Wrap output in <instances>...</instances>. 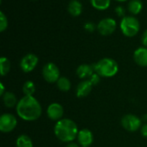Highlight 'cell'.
I'll return each mask as SVG.
<instances>
[{
	"label": "cell",
	"instance_id": "31",
	"mask_svg": "<svg viewBox=\"0 0 147 147\" xmlns=\"http://www.w3.org/2000/svg\"><path fill=\"white\" fill-rule=\"evenodd\" d=\"M115 1L120 2V3H123V2H126V1H127V0H115Z\"/></svg>",
	"mask_w": 147,
	"mask_h": 147
},
{
	"label": "cell",
	"instance_id": "19",
	"mask_svg": "<svg viewBox=\"0 0 147 147\" xmlns=\"http://www.w3.org/2000/svg\"><path fill=\"white\" fill-rule=\"evenodd\" d=\"M71 81L68 78L65 76H60V78L57 81L58 88L62 92H67L71 89Z\"/></svg>",
	"mask_w": 147,
	"mask_h": 147
},
{
	"label": "cell",
	"instance_id": "1",
	"mask_svg": "<svg viewBox=\"0 0 147 147\" xmlns=\"http://www.w3.org/2000/svg\"><path fill=\"white\" fill-rule=\"evenodd\" d=\"M16 113L25 121H34L40 117L42 108L34 96H24L17 102Z\"/></svg>",
	"mask_w": 147,
	"mask_h": 147
},
{
	"label": "cell",
	"instance_id": "2",
	"mask_svg": "<svg viewBox=\"0 0 147 147\" xmlns=\"http://www.w3.org/2000/svg\"><path fill=\"white\" fill-rule=\"evenodd\" d=\"M77 124L70 119H62L57 121L54 126V134L58 139L65 143L72 142L78 134Z\"/></svg>",
	"mask_w": 147,
	"mask_h": 147
},
{
	"label": "cell",
	"instance_id": "28",
	"mask_svg": "<svg viewBox=\"0 0 147 147\" xmlns=\"http://www.w3.org/2000/svg\"><path fill=\"white\" fill-rule=\"evenodd\" d=\"M141 135L144 138H147V124H145L141 126Z\"/></svg>",
	"mask_w": 147,
	"mask_h": 147
},
{
	"label": "cell",
	"instance_id": "6",
	"mask_svg": "<svg viewBox=\"0 0 147 147\" xmlns=\"http://www.w3.org/2000/svg\"><path fill=\"white\" fill-rule=\"evenodd\" d=\"M121 126L128 132L138 131L141 126V120L134 114H127L121 119Z\"/></svg>",
	"mask_w": 147,
	"mask_h": 147
},
{
	"label": "cell",
	"instance_id": "10",
	"mask_svg": "<svg viewBox=\"0 0 147 147\" xmlns=\"http://www.w3.org/2000/svg\"><path fill=\"white\" fill-rule=\"evenodd\" d=\"M47 114L48 118L53 121H59L62 120V116L64 114V108L62 105L57 102H53L50 104L47 110Z\"/></svg>",
	"mask_w": 147,
	"mask_h": 147
},
{
	"label": "cell",
	"instance_id": "26",
	"mask_svg": "<svg viewBox=\"0 0 147 147\" xmlns=\"http://www.w3.org/2000/svg\"><path fill=\"white\" fill-rule=\"evenodd\" d=\"M115 12H116V14H117L118 16L123 18L124 16H125V8H124L123 6L119 5V6H117V7L115 8Z\"/></svg>",
	"mask_w": 147,
	"mask_h": 147
},
{
	"label": "cell",
	"instance_id": "17",
	"mask_svg": "<svg viewBox=\"0 0 147 147\" xmlns=\"http://www.w3.org/2000/svg\"><path fill=\"white\" fill-rule=\"evenodd\" d=\"M142 9H143V3L140 0H131L128 3V10L134 15L140 14Z\"/></svg>",
	"mask_w": 147,
	"mask_h": 147
},
{
	"label": "cell",
	"instance_id": "5",
	"mask_svg": "<svg viewBox=\"0 0 147 147\" xmlns=\"http://www.w3.org/2000/svg\"><path fill=\"white\" fill-rule=\"evenodd\" d=\"M42 76L46 81L54 83L60 78V72L59 68L53 62H47L42 68Z\"/></svg>",
	"mask_w": 147,
	"mask_h": 147
},
{
	"label": "cell",
	"instance_id": "30",
	"mask_svg": "<svg viewBox=\"0 0 147 147\" xmlns=\"http://www.w3.org/2000/svg\"><path fill=\"white\" fill-rule=\"evenodd\" d=\"M66 147H80L78 144H76V143H69Z\"/></svg>",
	"mask_w": 147,
	"mask_h": 147
},
{
	"label": "cell",
	"instance_id": "4",
	"mask_svg": "<svg viewBox=\"0 0 147 147\" xmlns=\"http://www.w3.org/2000/svg\"><path fill=\"white\" fill-rule=\"evenodd\" d=\"M121 30L122 34L127 37H133L138 34L140 31V24L139 20L134 16H124L120 24Z\"/></svg>",
	"mask_w": 147,
	"mask_h": 147
},
{
	"label": "cell",
	"instance_id": "11",
	"mask_svg": "<svg viewBox=\"0 0 147 147\" xmlns=\"http://www.w3.org/2000/svg\"><path fill=\"white\" fill-rule=\"evenodd\" d=\"M78 141L79 145L82 147H89L90 146L94 140L93 133L89 129H83L78 132Z\"/></svg>",
	"mask_w": 147,
	"mask_h": 147
},
{
	"label": "cell",
	"instance_id": "12",
	"mask_svg": "<svg viewBox=\"0 0 147 147\" xmlns=\"http://www.w3.org/2000/svg\"><path fill=\"white\" fill-rule=\"evenodd\" d=\"M92 88H93V84L91 83V81L90 80H84L78 85L76 94L78 98L86 97L90 94Z\"/></svg>",
	"mask_w": 147,
	"mask_h": 147
},
{
	"label": "cell",
	"instance_id": "18",
	"mask_svg": "<svg viewBox=\"0 0 147 147\" xmlns=\"http://www.w3.org/2000/svg\"><path fill=\"white\" fill-rule=\"evenodd\" d=\"M16 147H33V141L28 135L22 134L16 139Z\"/></svg>",
	"mask_w": 147,
	"mask_h": 147
},
{
	"label": "cell",
	"instance_id": "27",
	"mask_svg": "<svg viewBox=\"0 0 147 147\" xmlns=\"http://www.w3.org/2000/svg\"><path fill=\"white\" fill-rule=\"evenodd\" d=\"M141 41H142V43L143 45L146 48L147 47V29L143 33L142 35V38H141Z\"/></svg>",
	"mask_w": 147,
	"mask_h": 147
},
{
	"label": "cell",
	"instance_id": "14",
	"mask_svg": "<svg viewBox=\"0 0 147 147\" xmlns=\"http://www.w3.org/2000/svg\"><path fill=\"white\" fill-rule=\"evenodd\" d=\"M77 75L80 79H90L92 75L94 74L95 70L93 68V65H88V64H81L77 68Z\"/></svg>",
	"mask_w": 147,
	"mask_h": 147
},
{
	"label": "cell",
	"instance_id": "7",
	"mask_svg": "<svg viewBox=\"0 0 147 147\" xmlns=\"http://www.w3.org/2000/svg\"><path fill=\"white\" fill-rule=\"evenodd\" d=\"M17 125L16 118L11 113H3L0 117V131L3 133L12 132Z\"/></svg>",
	"mask_w": 147,
	"mask_h": 147
},
{
	"label": "cell",
	"instance_id": "13",
	"mask_svg": "<svg viewBox=\"0 0 147 147\" xmlns=\"http://www.w3.org/2000/svg\"><path fill=\"white\" fill-rule=\"evenodd\" d=\"M134 62L140 67H147V48L140 47L134 53Z\"/></svg>",
	"mask_w": 147,
	"mask_h": 147
},
{
	"label": "cell",
	"instance_id": "20",
	"mask_svg": "<svg viewBox=\"0 0 147 147\" xmlns=\"http://www.w3.org/2000/svg\"><path fill=\"white\" fill-rule=\"evenodd\" d=\"M91 5L98 10H107L111 3V0H90Z\"/></svg>",
	"mask_w": 147,
	"mask_h": 147
},
{
	"label": "cell",
	"instance_id": "15",
	"mask_svg": "<svg viewBox=\"0 0 147 147\" xmlns=\"http://www.w3.org/2000/svg\"><path fill=\"white\" fill-rule=\"evenodd\" d=\"M83 10L82 3L78 0H71L68 4V12L72 16H78L81 15Z\"/></svg>",
	"mask_w": 147,
	"mask_h": 147
},
{
	"label": "cell",
	"instance_id": "29",
	"mask_svg": "<svg viewBox=\"0 0 147 147\" xmlns=\"http://www.w3.org/2000/svg\"><path fill=\"white\" fill-rule=\"evenodd\" d=\"M0 88H1V89H0V95L3 97V94H5V91H4V86H3V84L2 82L0 83Z\"/></svg>",
	"mask_w": 147,
	"mask_h": 147
},
{
	"label": "cell",
	"instance_id": "22",
	"mask_svg": "<svg viewBox=\"0 0 147 147\" xmlns=\"http://www.w3.org/2000/svg\"><path fill=\"white\" fill-rule=\"evenodd\" d=\"M22 91L25 96H33L35 92V85L31 81H27L22 86Z\"/></svg>",
	"mask_w": 147,
	"mask_h": 147
},
{
	"label": "cell",
	"instance_id": "25",
	"mask_svg": "<svg viewBox=\"0 0 147 147\" xmlns=\"http://www.w3.org/2000/svg\"><path fill=\"white\" fill-rule=\"evenodd\" d=\"M89 80L91 81V83L93 84V86L94 85H97L100 82V75L98 74H96V73H94L92 75V76Z\"/></svg>",
	"mask_w": 147,
	"mask_h": 147
},
{
	"label": "cell",
	"instance_id": "21",
	"mask_svg": "<svg viewBox=\"0 0 147 147\" xmlns=\"http://www.w3.org/2000/svg\"><path fill=\"white\" fill-rule=\"evenodd\" d=\"M10 69V62L8 58L3 56L0 59V74L2 76L6 75Z\"/></svg>",
	"mask_w": 147,
	"mask_h": 147
},
{
	"label": "cell",
	"instance_id": "9",
	"mask_svg": "<svg viewBox=\"0 0 147 147\" xmlns=\"http://www.w3.org/2000/svg\"><path fill=\"white\" fill-rule=\"evenodd\" d=\"M39 59L34 54H27L21 60L20 67L24 73H30L36 68Z\"/></svg>",
	"mask_w": 147,
	"mask_h": 147
},
{
	"label": "cell",
	"instance_id": "16",
	"mask_svg": "<svg viewBox=\"0 0 147 147\" xmlns=\"http://www.w3.org/2000/svg\"><path fill=\"white\" fill-rule=\"evenodd\" d=\"M3 101L4 106H5L6 107H9V108L14 107L15 106L17 105L16 95H15L13 93L8 92V91H6L5 94H4L3 96Z\"/></svg>",
	"mask_w": 147,
	"mask_h": 147
},
{
	"label": "cell",
	"instance_id": "3",
	"mask_svg": "<svg viewBox=\"0 0 147 147\" xmlns=\"http://www.w3.org/2000/svg\"><path fill=\"white\" fill-rule=\"evenodd\" d=\"M94 70L96 74L102 77H113L119 70L118 63L112 58H103L93 65Z\"/></svg>",
	"mask_w": 147,
	"mask_h": 147
},
{
	"label": "cell",
	"instance_id": "23",
	"mask_svg": "<svg viewBox=\"0 0 147 147\" xmlns=\"http://www.w3.org/2000/svg\"><path fill=\"white\" fill-rule=\"evenodd\" d=\"M8 27V19L3 11H0V32H3Z\"/></svg>",
	"mask_w": 147,
	"mask_h": 147
},
{
	"label": "cell",
	"instance_id": "24",
	"mask_svg": "<svg viewBox=\"0 0 147 147\" xmlns=\"http://www.w3.org/2000/svg\"><path fill=\"white\" fill-rule=\"evenodd\" d=\"M84 29L88 32H93L96 29V24L92 22H87L84 23Z\"/></svg>",
	"mask_w": 147,
	"mask_h": 147
},
{
	"label": "cell",
	"instance_id": "8",
	"mask_svg": "<svg viewBox=\"0 0 147 147\" xmlns=\"http://www.w3.org/2000/svg\"><path fill=\"white\" fill-rule=\"evenodd\" d=\"M96 28L102 36H109L116 29V21L110 17L103 18L98 23Z\"/></svg>",
	"mask_w": 147,
	"mask_h": 147
}]
</instances>
